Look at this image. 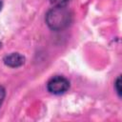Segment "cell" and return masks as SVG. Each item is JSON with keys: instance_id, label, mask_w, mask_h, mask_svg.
Instances as JSON below:
<instances>
[{"instance_id": "cell-1", "label": "cell", "mask_w": 122, "mask_h": 122, "mask_svg": "<svg viewBox=\"0 0 122 122\" xmlns=\"http://www.w3.org/2000/svg\"><path fill=\"white\" fill-rule=\"evenodd\" d=\"M71 22V13L66 6H54L46 14V23L53 30L67 28Z\"/></svg>"}, {"instance_id": "cell-2", "label": "cell", "mask_w": 122, "mask_h": 122, "mask_svg": "<svg viewBox=\"0 0 122 122\" xmlns=\"http://www.w3.org/2000/svg\"><path fill=\"white\" fill-rule=\"evenodd\" d=\"M70 82L63 76L57 75L51 78L47 84L48 91L53 94H62L68 91Z\"/></svg>"}, {"instance_id": "cell-4", "label": "cell", "mask_w": 122, "mask_h": 122, "mask_svg": "<svg viewBox=\"0 0 122 122\" xmlns=\"http://www.w3.org/2000/svg\"><path fill=\"white\" fill-rule=\"evenodd\" d=\"M54 6H66L70 0H49Z\"/></svg>"}, {"instance_id": "cell-5", "label": "cell", "mask_w": 122, "mask_h": 122, "mask_svg": "<svg viewBox=\"0 0 122 122\" xmlns=\"http://www.w3.org/2000/svg\"><path fill=\"white\" fill-rule=\"evenodd\" d=\"M120 83H121V79L120 77H118L114 83V87H115V90H116V92L118 93V95L120 96L121 95V89H120Z\"/></svg>"}, {"instance_id": "cell-6", "label": "cell", "mask_w": 122, "mask_h": 122, "mask_svg": "<svg viewBox=\"0 0 122 122\" xmlns=\"http://www.w3.org/2000/svg\"><path fill=\"white\" fill-rule=\"evenodd\" d=\"M5 94H6L5 89H4L2 86H0V106H1V104L3 103V100H4V98H5Z\"/></svg>"}, {"instance_id": "cell-3", "label": "cell", "mask_w": 122, "mask_h": 122, "mask_svg": "<svg viewBox=\"0 0 122 122\" xmlns=\"http://www.w3.org/2000/svg\"><path fill=\"white\" fill-rule=\"evenodd\" d=\"M25 62V57L18 52H12L4 58V63L10 68H18Z\"/></svg>"}, {"instance_id": "cell-7", "label": "cell", "mask_w": 122, "mask_h": 122, "mask_svg": "<svg viewBox=\"0 0 122 122\" xmlns=\"http://www.w3.org/2000/svg\"><path fill=\"white\" fill-rule=\"evenodd\" d=\"M1 9H2V2L0 1V10H1Z\"/></svg>"}]
</instances>
